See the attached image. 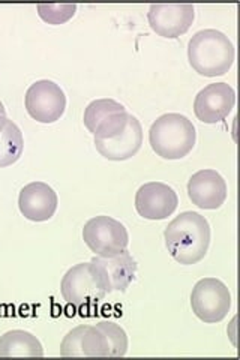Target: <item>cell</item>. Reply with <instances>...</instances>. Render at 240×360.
I'll return each mask as SVG.
<instances>
[{"label":"cell","mask_w":240,"mask_h":360,"mask_svg":"<svg viewBox=\"0 0 240 360\" xmlns=\"http://www.w3.org/2000/svg\"><path fill=\"white\" fill-rule=\"evenodd\" d=\"M170 255L184 266L197 264L209 251L210 225L197 212H184L164 231Z\"/></svg>","instance_id":"1"},{"label":"cell","mask_w":240,"mask_h":360,"mask_svg":"<svg viewBox=\"0 0 240 360\" xmlns=\"http://www.w3.org/2000/svg\"><path fill=\"white\" fill-rule=\"evenodd\" d=\"M234 59L236 50L233 42L220 30H200L188 44L189 65L203 77L225 75L232 70Z\"/></svg>","instance_id":"2"},{"label":"cell","mask_w":240,"mask_h":360,"mask_svg":"<svg viewBox=\"0 0 240 360\" xmlns=\"http://www.w3.org/2000/svg\"><path fill=\"white\" fill-rule=\"evenodd\" d=\"M197 132L192 122L179 112H168L158 117L149 131V143L163 160H182L196 146Z\"/></svg>","instance_id":"3"},{"label":"cell","mask_w":240,"mask_h":360,"mask_svg":"<svg viewBox=\"0 0 240 360\" xmlns=\"http://www.w3.org/2000/svg\"><path fill=\"white\" fill-rule=\"evenodd\" d=\"M191 307L201 321L208 324L220 323L232 308L230 290L220 279L203 278L192 288Z\"/></svg>","instance_id":"4"},{"label":"cell","mask_w":240,"mask_h":360,"mask_svg":"<svg viewBox=\"0 0 240 360\" xmlns=\"http://www.w3.org/2000/svg\"><path fill=\"white\" fill-rule=\"evenodd\" d=\"M83 240L98 257H113L128 250L130 236L122 222L107 215L95 217L84 224Z\"/></svg>","instance_id":"5"},{"label":"cell","mask_w":240,"mask_h":360,"mask_svg":"<svg viewBox=\"0 0 240 360\" xmlns=\"http://www.w3.org/2000/svg\"><path fill=\"white\" fill-rule=\"evenodd\" d=\"M61 292L63 300L75 308L94 305L107 296L90 262L80 263L68 270L62 278Z\"/></svg>","instance_id":"6"},{"label":"cell","mask_w":240,"mask_h":360,"mask_svg":"<svg viewBox=\"0 0 240 360\" xmlns=\"http://www.w3.org/2000/svg\"><path fill=\"white\" fill-rule=\"evenodd\" d=\"M83 120L95 140H111L127 128L130 112L114 99H95L86 107Z\"/></svg>","instance_id":"7"},{"label":"cell","mask_w":240,"mask_h":360,"mask_svg":"<svg viewBox=\"0 0 240 360\" xmlns=\"http://www.w3.org/2000/svg\"><path fill=\"white\" fill-rule=\"evenodd\" d=\"M25 105L33 120L54 123L63 116L66 96L59 84L51 80H39L27 89Z\"/></svg>","instance_id":"8"},{"label":"cell","mask_w":240,"mask_h":360,"mask_svg":"<svg viewBox=\"0 0 240 360\" xmlns=\"http://www.w3.org/2000/svg\"><path fill=\"white\" fill-rule=\"evenodd\" d=\"M196 9L189 4H155L147 13V21L156 35L175 39L191 29Z\"/></svg>","instance_id":"9"},{"label":"cell","mask_w":240,"mask_h":360,"mask_svg":"<svg viewBox=\"0 0 240 360\" xmlns=\"http://www.w3.org/2000/svg\"><path fill=\"white\" fill-rule=\"evenodd\" d=\"M101 285L108 292L127 291L137 274V262L130 251L113 257H94L90 260Z\"/></svg>","instance_id":"10"},{"label":"cell","mask_w":240,"mask_h":360,"mask_svg":"<svg viewBox=\"0 0 240 360\" xmlns=\"http://www.w3.org/2000/svg\"><path fill=\"white\" fill-rule=\"evenodd\" d=\"M177 205L176 191L163 182L144 184L135 194V209L140 217L149 221H163L171 217Z\"/></svg>","instance_id":"11"},{"label":"cell","mask_w":240,"mask_h":360,"mask_svg":"<svg viewBox=\"0 0 240 360\" xmlns=\"http://www.w3.org/2000/svg\"><path fill=\"white\" fill-rule=\"evenodd\" d=\"M234 104V89L227 83H213L200 90L194 101V112L200 122L215 125L230 115Z\"/></svg>","instance_id":"12"},{"label":"cell","mask_w":240,"mask_h":360,"mask_svg":"<svg viewBox=\"0 0 240 360\" xmlns=\"http://www.w3.org/2000/svg\"><path fill=\"white\" fill-rule=\"evenodd\" d=\"M63 357H110L106 335L98 326H78L68 332L61 344Z\"/></svg>","instance_id":"13"},{"label":"cell","mask_w":240,"mask_h":360,"mask_svg":"<svg viewBox=\"0 0 240 360\" xmlns=\"http://www.w3.org/2000/svg\"><path fill=\"white\" fill-rule=\"evenodd\" d=\"M188 197L200 209H220L227 200V184L216 170H200L189 179Z\"/></svg>","instance_id":"14"},{"label":"cell","mask_w":240,"mask_h":360,"mask_svg":"<svg viewBox=\"0 0 240 360\" xmlns=\"http://www.w3.org/2000/svg\"><path fill=\"white\" fill-rule=\"evenodd\" d=\"M59 198L54 189L44 182H32L20 191L18 209L21 215L33 222H44L54 217Z\"/></svg>","instance_id":"15"},{"label":"cell","mask_w":240,"mask_h":360,"mask_svg":"<svg viewBox=\"0 0 240 360\" xmlns=\"http://www.w3.org/2000/svg\"><path fill=\"white\" fill-rule=\"evenodd\" d=\"M95 148L108 161H127L139 153L143 144V128L140 120L130 115L128 125L122 134L111 140H94Z\"/></svg>","instance_id":"16"},{"label":"cell","mask_w":240,"mask_h":360,"mask_svg":"<svg viewBox=\"0 0 240 360\" xmlns=\"http://www.w3.org/2000/svg\"><path fill=\"white\" fill-rule=\"evenodd\" d=\"M38 338L26 330H9L0 336V357H42Z\"/></svg>","instance_id":"17"},{"label":"cell","mask_w":240,"mask_h":360,"mask_svg":"<svg viewBox=\"0 0 240 360\" xmlns=\"http://www.w3.org/2000/svg\"><path fill=\"white\" fill-rule=\"evenodd\" d=\"M25 149V140L20 128L13 120L8 122L4 131H0V168L15 164Z\"/></svg>","instance_id":"18"},{"label":"cell","mask_w":240,"mask_h":360,"mask_svg":"<svg viewBox=\"0 0 240 360\" xmlns=\"http://www.w3.org/2000/svg\"><path fill=\"white\" fill-rule=\"evenodd\" d=\"M99 330L106 335L110 357H123L128 352V336L119 324L113 321H99Z\"/></svg>","instance_id":"19"},{"label":"cell","mask_w":240,"mask_h":360,"mask_svg":"<svg viewBox=\"0 0 240 360\" xmlns=\"http://www.w3.org/2000/svg\"><path fill=\"white\" fill-rule=\"evenodd\" d=\"M77 5H38L39 17L49 25H63L74 17Z\"/></svg>","instance_id":"20"},{"label":"cell","mask_w":240,"mask_h":360,"mask_svg":"<svg viewBox=\"0 0 240 360\" xmlns=\"http://www.w3.org/2000/svg\"><path fill=\"white\" fill-rule=\"evenodd\" d=\"M8 122H9V119L6 116H0V131L5 129V127L8 125Z\"/></svg>","instance_id":"21"},{"label":"cell","mask_w":240,"mask_h":360,"mask_svg":"<svg viewBox=\"0 0 240 360\" xmlns=\"http://www.w3.org/2000/svg\"><path fill=\"white\" fill-rule=\"evenodd\" d=\"M0 116H6V110H5V105L2 104V101H0Z\"/></svg>","instance_id":"22"}]
</instances>
